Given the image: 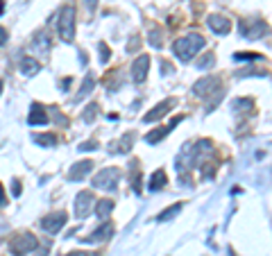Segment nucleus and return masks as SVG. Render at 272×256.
Returning <instances> with one entry per match:
<instances>
[{
  "instance_id": "obj_1",
  "label": "nucleus",
  "mask_w": 272,
  "mask_h": 256,
  "mask_svg": "<svg viewBox=\"0 0 272 256\" xmlns=\"http://www.w3.org/2000/svg\"><path fill=\"white\" fill-rule=\"evenodd\" d=\"M202 48H204V36L197 34V32H193V34H186V36L177 39V41L173 43L175 55H177L182 61H188L191 57H195L197 52L202 50Z\"/></svg>"
},
{
  "instance_id": "obj_2",
  "label": "nucleus",
  "mask_w": 272,
  "mask_h": 256,
  "mask_svg": "<svg viewBox=\"0 0 272 256\" xmlns=\"http://www.w3.org/2000/svg\"><path fill=\"white\" fill-rule=\"evenodd\" d=\"M59 36L66 43H71L75 39V7L73 5H66L59 12Z\"/></svg>"
},
{
  "instance_id": "obj_3",
  "label": "nucleus",
  "mask_w": 272,
  "mask_h": 256,
  "mask_svg": "<svg viewBox=\"0 0 272 256\" xmlns=\"http://www.w3.org/2000/svg\"><path fill=\"white\" fill-rule=\"evenodd\" d=\"M120 181V170L118 168H102L98 175L93 177V186L102 191H116Z\"/></svg>"
},
{
  "instance_id": "obj_4",
  "label": "nucleus",
  "mask_w": 272,
  "mask_h": 256,
  "mask_svg": "<svg viewBox=\"0 0 272 256\" xmlns=\"http://www.w3.org/2000/svg\"><path fill=\"white\" fill-rule=\"evenodd\" d=\"M37 238H34L32 234H21L16 236V238L9 243V252L14 256H25L27 252H32V249H37Z\"/></svg>"
},
{
  "instance_id": "obj_5",
  "label": "nucleus",
  "mask_w": 272,
  "mask_h": 256,
  "mask_svg": "<svg viewBox=\"0 0 272 256\" xmlns=\"http://www.w3.org/2000/svg\"><path fill=\"white\" fill-rule=\"evenodd\" d=\"M220 91V80H218L216 75H204L202 80H197L195 84H193V93L204 98V95H213Z\"/></svg>"
},
{
  "instance_id": "obj_6",
  "label": "nucleus",
  "mask_w": 272,
  "mask_h": 256,
  "mask_svg": "<svg viewBox=\"0 0 272 256\" xmlns=\"http://www.w3.org/2000/svg\"><path fill=\"white\" fill-rule=\"evenodd\" d=\"M270 27L263 21H241V34L245 39H261L263 34H268Z\"/></svg>"
},
{
  "instance_id": "obj_7",
  "label": "nucleus",
  "mask_w": 272,
  "mask_h": 256,
  "mask_svg": "<svg viewBox=\"0 0 272 256\" xmlns=\"http://www.w3.org/2000/svg\"><path fill=\"white\" fill-rule=\"evenodd\" d=\"M66 220H68L66 211H52V213H48L46 218L41 220V227H43V231H48V234H57V231L66 225Z\"/></svg>"
},
{
  "instance_id": "obj_8",
  "label": "nucleus",
  "mask_w": 272,
  "mask_h": 256,
  "mask_svg": "<svg viewBox=\"0 0 272 256\" xmlns=\"http://www.w3.org/2000/svg\"><path fill=\"white\" fill-rule=\"evenodd\" d=\"M93 204H95V197H93V193H89V191H84V193H80L77 195V202H75V215L80 220H84L86 215L91 213V209H93Z\"/></svg>"
},
{
  "instance_id": "obj_9",
  "label": "nucleus",
  "mask_w": 272,
  "mask_h": 256,
  "mask_svg": "<svg viewBox=\"0 0 272 256\" xmlns=\"http://www.w3.org/2000/svg\"><path fill=\"white\" fill-rule=\"evenodd\" d=\"M207 25H209V30H213V32H216V34H227V32L231 30V23H229V18L220 16V14H209V18H207Z\"/></svg>"
},
{
  "instance_id": "obj_10",
  "label": "nucleus",
  "mask_w": 272,
  "mask_h": 256,
  "mask_svg": "<svg viewBox=\"0 0 272 256\" xmlns=\"http://www.w3.org/2000/svg\"><path fill=\"white\" fill-rule=\"evenodd\" d=\"M173 107H175V100H173V98L163 100V102H159L157 107L150 111V114H145V118H143V120H145V123H157V120H161L163 116H166Z\"/></svg>"
},
{
  "instance_id": "obj_11",
  "label": "nucleus",
  "mask_w": 272,
  "mask_h": 256,
  "mask_svg": "<svg viewBox=\"0 0 272 256\" xmlns=\"http://www.w3.org/2000/svg\"><path fill=\"white\" fill-rule=\"evenodd\" d=\"M148 70H150V57L148 55H139L132 66V73H134V82H145V77H148Z\"/></svg>"
},
{
  "instance_id": "obj_12",
  "label": "nucleus",
  "mask_w": 272,
  "mask_h": 256,
  "mask_svg": "<svg viewBox=\"0 0 272 256\" xmlns=\"http://www.w3.org/2000/svg\"><path fill=\"white\" fill-rule=\"evenodd\" d=\"M111 236H114V225H111L109 220L102 222V227H98V229L93 231V234L89 236V238H84L86 243H100V240H109Z\"/></svg>"
},
{
  "instance_id": "obj_13",
  "label": "nucleus",
  "mask_w": 272,
  "mask_h": 256,
  "mask_svg": "<svg viewBox=\"0 0 272 256\" xmlns=\"http://www.w3.org/2000/svg\"><path fill=\"white\" fill-rule=\"evenodd\" d=\"M93 170V163L91 161H82V163H75V166L68 170V179L71 181H77V179H84L89 172Z\"/></svg>"
},
{
  "instance_id": "obj_14",
  "label": "nucleus",
  "mask_w": 272,
  "mask_h": 256,
  "mask_svg": "<svg viewBox=\"0 0 272 256\" xmlns=\"http://www.w3.org/2000/svg\"><path fill=\"white\" fill-rule=\"evenodd\" d=\"M48 123V111L41 107V104H32V111L27 116V125H46Z\"/></svg>"
},
{
  "instance_id": "obj_15",
  "label": "nucleus",
  "mask_w": 272,
  "mask_h": 256,
  "mask_svg": "<svg viewBox=\"0 0 272 256\" xmlns=\"http://www.w3.org/2000/svg\"><path fill=\"white\" fill-rule=\"evenodd\" d=\"M39 70H41V64H39L34 57H25V59L21 61V73L25 75V77H32V75H37Z\"/></svg>"
},
{
  "instance_id": "obj_16",
  "label": "nucleus",
  "mask_w": 272,
  "mask_h": 256,
  "mask_svg": "<svg viewBox=\"0 0 272 256\" xmlns=\"http://www.w3.org/2000/svg\"><path fill=\"white\" fill-rule=\"evenodd\" d=\"M116 209V204H114V200H100L98 204H95V213H98V218L100 220H107L111 215V211Z\"/></svg>"
},
{
  "instance_id": "obj_17",
  "label": "nucleus",
  "mask_w": 272,
  "mask_h": 256,
  "mask_svg": "<svg viewBox=\"0 0 272 256\" xmlns=\"http://www.w3.org/2000/svg\"><path fill=\"white\" fill-rule=\"evenodd\" d=\"M168 184V175H166V170H157L152 177H150V191H161L163 186Z\"/></svg>"
},
{
  "instance_id": "obj_18",
  "label": "nucleus",
  "mask_w": 272,
  "mask_h": 256,
  "mask_svg": "<svg viewBox=\"0 0 272 256\" xmlns=\"http://www.w3.org/2000/svg\"><path fill=\"white\" fill-rule=\"evenodd\" d=\"M32 48H34V50H41V52H46L48 48H50V36H48V32H39V34L34 36Z\"/></svg>"
},
{
  "instance_id": "obj_19",
  "label": "nucleus",
  "mask_w": 272,
  "mask_h": 256,
  "mask_svg": "<svg viewBox=\"0 0 272 256\" xmlns=\"http://www.w3.org/2000/svg\"><path fill=\"white\" fill-rule=\"evenodd\" d=\"M184 209V204H182V202H177V204H175V206H168V209L166 211H161V213H159L157 215V220L159 222H166V220H173L175 218V215H177L179 213V211H182Z\"/></svg>"
},
{
  "instance_id": "obj_20",
  "label": "nucleus",
  "mask_w": 272,
  "mask_h": 256,
  "mask_svg": "<svg viewBox=\"0 0 272 256\" xmlns=\"http://www.w3.org/2000/svg\"><path fill=\"white\" fill-rule=\"evenodd\" d=\"M132 141H134V134H125V136L120 138L118 143H114V150H118V152L127 154L129 150H132Z\"/></svg>"
},
{
  "instance_id": "obj_21",
  "label": "nucleus",
  "mask_w": 272,
  "mask_h": 256,
  "mask_svg": "<svg viewBox=\"0 0 272 256\" xmlns=\"http://www.w3.org/2000/svg\"><path fill=\"white\" fill-rule=\"evenodd\" d=\"M195 66L197 68H202V70L213 68V66H216V55H213V52H207V55H202V59L195 61Z\"/></svg>"
},
{
  "instance_id": "obj_22",
  "label": "nucleus",
  "mask_w": 272,
  "mask_h": 256,
  "mask_svg": "<svg viewBox=\"0 0 272 256\" xmlns=\"http://www.w3.org/2000/svg\"><path fill=\"white\" fill-rule=\"evenodd\" d=\"M93 86H95V77L89 73L84 77V82H82V86H80V98H86V95L93 91Z\"/></svg>"
},
{
  "instance_id": "obj_23",
  "label": "nucleus",
  "mask_w": 272,
  "mask_h": 256,
  "mask_svg": "<svg viewBox=\"0 0 272 256\" xmlns=\"http://www.w3.org/2000/svg\"><path fill=\"white\" fill-rule=\"evenodd\" d=\"M170 129H173V127H159L157 132H150L148 136H145V141H148V143H159L163 136H168Z\"/></svg>"
},
{
  "instance_id": "obj_24",
  "label": "nucleus",
  "mask_w": 272,
  "mask_h": 256,
  "mask_svg": "<svg viewBox=\"0 0 272 256\" xmlns=\"http://www.w3.org/2000/svg\"><path fill=\"white\" fill-rule=\"evenodd\" d=\"M34 143H39V145H55L57 143V136L55 134H34Z\"/></svg>"
},
{
  "instance_id": "obj_25",
  "label": "nucleus",
  "mask_w": 272,
  "mask_h": 256,
  "mask_svg": "<svg viewBox=\"0 0 272 256\" xmlns=\"http://www.w3.org/2000/svg\"><path fill=\"white\" fill-rule=\"evenodd\" d=\"M98 109H100V104H98V102H91L89 107L84 109V116H82V118H84V123H93L95 116H98Z\"/></svg>"
},
{
  "instance_id": "obj_26",
  "label": "nucleus",
  "mask_w": 272,
  "mask_h": 256,
  "mask_svg": "<svg viewBox=\"0 0 272 256\" xmlns=\"http://www.w3.org/2000/svg\"><path fill=\"white\" fill-rule=\"evenodd\" d=\"M263 55H259V52H236L234 59L236 61H259Z\"/></svg>"
},
{
  "instance_id": "obj_27",
  "label": "nucleus",
  "mask_w": 272,
  "mask_h": 256,
  "mask_svg": "<svg viewBox=\"0 0 272 256\" xmlns=\"http://www.w3.org/2000/svg\"><path fill=\"white\" fill-rule=\"evenodd\" d=\"M98 52H100V61L102 64H107V61L111 59V52H109V46H107L105 41L98 43Z\"/></svg>"
},
{
  "instance_id": "obj_28",
  "label": "nucleus",
  "mask_w": 272,
  "mask_h": 256,
  "mask_svg": "<svg viewBox=\"0 0 272 256\" xmlns=\"http://www.w3.org/2000/svg\"><path fill=\"white\" fill-rule=\"evenodd\" d=\"M150 46H154V48H161V46H163L161 32H159V30H152V32H150Z\"/></svg>"
},
{
  "instance_id": "obj_29",
  "label": "nucleus",
  "mask_w": 272,
  "mask_h": 256,
  "mask_svg": "<svg viewBox=\"0 0 272 256\" xmlns=\"http://www.w3.org/2000/svg\"><path fill=\"white\" fill-rule=\"evenodd\" d=\"M161 70H163V75H173L175 73V66H170L168 61H161Z\"/></svg>"
},
{
  "instance_id": "obj_30",
  "label": "nucleus",
  "mask_w": 272,
  "mask_h": 256,
  "mask_svg": "<svg viewBox=\"0 0 272 256\" xmlns=\"http://www.w3.org/2000/svg\"><path fill=\"white\" fill-rule=\"evenodd\" d=\"M80 150H95V141H86V143H80Z\"/></svg>"
},
{
  "instance_id": "obj_31",
  "label": "nucleus",
  "mask_w": 272,
  "mask_h": 256,
  "mask_svg": "<svg viewBox=\"0 0 272 256\" xmlns=\"http://www.w3.org/2000/svg\"><path fill=\"white\" fill-rule=\"evenodd\" d=\"M7 39H9V32L5 30V27H0V46H3V43L7 41Z\"/></svg>"
},
{
  "instance_id": "obj_32",
  "label": "nucleus",
  "mask_w": 272,
  "mask_h": 256,
  "mask_svg": "<svg viewBox=\"0 0 272 256\" xmlns=\"http://www.w3.org/2000/svg\"><path fill=\"white\" fill-rule=\"evenodd\" d=\"M82 3H84L89 9H95V5H98V0H82Z\"/></svg>"
},
{
  "instance_id": "obj_33",
  "label": "nucleus",
  "mask_w": 272,
  "mask_h": 256,
  "mask_svg": "<svg viewBox=\"0 0 272 256\" xmlns=\"http://www.w3.org/2000/svg\"><path fill=\"white\" fill-rule=\"evenodd\" d=\"M14 195H21V181L14 179Z\"/></svg>"
},
{
  "instance_id": "obj_34",
  "label": "nucleus",
  "mask_w": 272,
  "mask_h": 256,
  "mask_svg": "<svg viewBox=\"0 0 272 256\" xmlns=\"http://www.w3.org/2000/svg\"><path fill=\"white\" fill-rule=\"evenodd\" d=\"M68 256H84V252H71Z\"/></svg>"
},
{
  "instance_id": "obj_35",
  "label": "nucleus",
  "mask_w": 272,
  "mask_h": 256,
  "mask_svg": "<svg viewBox=\"0 0 272 256\" xmlns=\"http://www.w3.org/2000/svg\"><path fill=\"white\" fill-rule=\"evenodd\" d=\"M5 202V195H3V186H0V204Z\"/></svg>"
},
{
  "instance_id": "obj_36",
  "label": "nucleus",
  "mask_w": 272,
  "mask_h": 256,
  "mask_svg": "<svg viewBox=\"0 0 272 256\" xmlns=\"http://www.w3.org/2000/svg\"><path fill=\"white\" fill-rule=\"evenodd\" d=\"M84 256H98V254H95V252H91V254H84Z\"/></svg>"
},
{
  "instance_id": "obj_37",
  "label": "nucleus",
  "mask_w": 272,
  "mask_h": 256,
  "mask_svg": "<svg viewBox=\"0 0 272 256\" xmlns=\"http://www.w3.org/2000/svg\"><path fill=\"white\" fill-rule=\"evenodd\" d=\"M0 91H3V82H0Z\"/></svg>"
}]
</instances>
